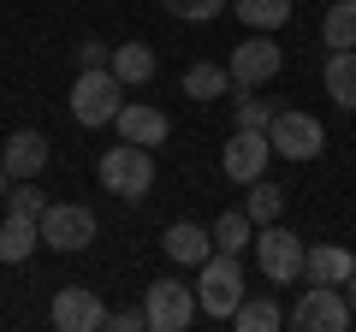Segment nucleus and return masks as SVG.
Wrapping results in <instances>:
<instances>
[{
	"mask_svg": "<svg viewBox=\"0 0 356 332\" xmlns=\"http://www.w3.org/2000/svg\"><path fill=\"white\" fill-rule=\"evenodd\" d=\"M273 113H280V107H273V101H255L250 90H238V101H232L238 131H267V125H273Z\"/></svg>",
	"mask_w": 356,
	"mask_h": 332,
	"instance_id": "obj_25",
	"label": "nucleus"
},
{
	"mask_svg": "<svg viewBox=\"0 0 356 332\" xmlns=\"http://www.w3.org/2000/svg\"><path fill=\"white\" fill-rule=\"evenodd\" d=\"M184 95L191 101H220V95H232V65H191L184 72Z\"/></svg>",
	"mask_w": 356,
	"mask_h": 332,
	"instance_id": "obj_19",
	"label": "nucleus"
},
{
	"mask_svg": "<svg viewBox=\"0 0 356 332\" xmlns=\"http://www.w3.org/2000/svg\"><path fill=\"white\" fill-rule=\"evenodd\" d=\"M113 77L125 83V90L149 83V77H154V48H149V42H119V48H113Z\"/></svg>",
	"mask_w": 356,
	"mask_h": 332,
	"instance_id": "obj_18",
	"label": "nucleus"
},
{
	"mask_svg": "<svg viewBox=\"0 0 356 332\" xmlns=\"http://www.w3.org/2000/svg\"><path fill=\"white\" fill-rule=\"evenodd\" d=\"M321 42H327V53L356 48V0H332V6H327V18H321Z\"/></svg>",
	"mask_w": 356,
	"mask_h": 332,
	"instance_id": "obj_22",
	"label": "nucleus"
},
{
	"mask_svg": "<svg viewBox=\"0 0 356 332\" xmlns=\"http://www.w3.org/2000/svg\"><path fill=\"white\" fill-rule=\"evenodd\" d=\"M77 65H83V72H95V65H113V48H107V42H77Z\"/></svg>",
	"mask_w": 356,
	"mask_h": 332,
	"instance_id": "obj_28",
	"label": "nucleus"
},
{
	"mask_svg": "<svg viewBox=\"0 0 356 332\" xmlns=\"http://www.w3.org/2000/svg\"><path fill=\"white\" fill-rule=\"evenodd\" d=\"M196 285L184 279H154L149 291H143V315H149V332H184L196 320Z\"/></svg>",
	"mask_w": 356,
	"mask_h": 332,
	"instance_id": "obj_4",
	"label": "nucleus"
},
{
	"mask_svg": "<svg viewBox=\"0 0 356 332\" xmlns=\"http://www.w3.org/2000/svg\"><path fill=\"white\" fill-rule=\"evenodd\" d=\"M107 315H113V308L89 291V285H60V291H54V326L60 332H102Z\"/></svg>",
	"mask_w": 356,
	"mask_h": 332,
	"instance_id": "obj_11",
	"label": "nucleus"
},
{
	"mask_svg": "<svg viewBox=\"0 0 356 332\" xmlns=\"http://www.w3.org/2000/svg\"><path fill=\"white\" fill-rule=\"evenodd\" d=\"M6 190H13V172H6V166H0V202H6Z\"/></svg>",
	"mask_w": 356,
	"mask_h": 332,
	"instance_id": "obj_30",
	"label": "nucleus"
},
{
	"mask_svg": "<svg viewBox=\"0 0 356 332\" xmlns=\"http://www.w3.org/2000/svg\"><path fill=\"white\" fill-rule=\"evenodd\" d=\"M321 83H327V95L344 107V113H356V48L327 53V72H321Z\"/></svg>",
	"mask_w": 356,
	"mask_h": 332,
	"instance_id": "obj_17",
	"label": "nucleus"
},
{
	"mask_svg": "<svg viewBox=\"0 0 356 332\" xmlns=\"http://www.w3.org/2000/svg\"><path fill=\"white\" fill-rule=\"evenodd\" d=\"M285 320H291L297 332H344L356 320V308H350V297H344L339 285H309Z\"/></svg>",
	"mask_w": 356,
	"mask_h": 332,
	"instance_id": "obj_5",
	"label": "nucleus"
},
{
	"mask_svg": "<svg viewBox=\"0 0 356 332\" xmlns=\"http://www.w3.org/2000/svg\"><path fill=\"white\" fill-rule=\"evenodd\" d=\"M42 243L60 249V256L89 249V243H95V214L77 208V202H48V214H42Z\"/></svg>",
	"mask_w": 356,
	"mask_h": 332,
	"instance_id": "obj_9",
	"label": "nucleus"
},
{
	"mask_svg": "<svg viewBox=\"0 0 356 332\" xmlns=\"http://www.w3.org/2000/svg\"><path fill=\"white\" fill-rule=\"evenodd\" d=\"M232 326H238V332H280L285 326V308L273 303V297H243L238 315H232Z\"/></svg>",
	"mask_w": 356,
	"mask_h": 332,
	"instance_id": "obj_21",
	"label": "nucleus"
},
{
	"mask_svg": "<svg viewBox=\"0 0 356 332\" xmlns=\"http://www.w3.org/2000/svg\"><path fill=\"white\" fill-rule=\"evenodd\" d=\"M255 243V219L243 214V208H226V214L214 219V249H232V256H243Z\"/></svg>",
	"mask_w": 356,
	"mask_h": 332,
	"instance_id": "obj_23",
	"label": "nucleus"
},
{
	"mask_svg": "<svg viewBox=\"0 0 356 332\" xmlns=\"http://www.w3.org/2000/svg\"><path fill=\"white\" fill-rule=\"evenodd\" d=\"M113 131L125 142H143V149H161L166 137H172V119L161 113V107H149V101H125L119 107V119H113Z\"/></svg>",
	"mask_w": 356,
	"mask_h": 332,
	"instance_id": "obj_12",
	"label": "nucleus"
},
{
	"mask_svg": "<svg viewBox=\"0 0 356 332\" xmlns=\"http://www.w3.org/2000/svg\"><path fill=\"white\" fill-rule=\"evenodd\" d=\"M119 107H125V83L113 77V65H95V72H83L72 83V119L77 125H113Z\"/></svg>",
	"mask_w": 356,
	"mask_h": 332,
	"instance_id": "obj_3",
	"label": "nucleus"
},
{
	"mask_svg": "<svg viewBox=\"0 0 356 332\" xmlns=\"http://www.w3.org/2000/svg\"><path fill=\"white\" fill-rule=\"evenodd\" d=\"M232 13L243 18V30H273L280 24H291V0H232Z\"/></svg>",
	"mask_w": 356,
	"mask_h": 332,
	"instance_id": "obj_20",
	"label": "nucleus"
},
{
	"mask_svg": "<svg viewBox=\"0 0 356 332\" xmlns=\"http://www.w3.org/2000/svg\"><path fill=\"white\" fill-rule=\"evenodd\" d=\"M6 208H13V214L42 219V214H48V196L36 190V179H13V190H6Z\"/></svg>",
	"mask_w": 356,
	"mask_h": 332,
	"instance_id": "obj_26",
	"label": "nucleus"
},
{
	"mask_svg": "<svg viewBox=\"0 0 356 332\" xmlns=\"http://www.w3.org/2000/svg\"><path fill=\"white\" fill-rule=\"evenodd\" d=\"M267 160H273V142H267V131H232V142L220 149V172H226L232 184H255V179H267Z\"/></svg>",
	"mask_w": 356,
	"mask_h": 332,
	"instance_id": "obj_10",
	"label": "nucleus"
},
{
	"mask_svg": "<svg viewBox=\"0 0 356 332\" xmlns=\"http://www.w3.org/2000/svg\"><path fill=\"white\" fill-rule=\"evenodd\" d=\"M0 166L13 179H36L42 166H48V137L42 131H13V137L0 142Z\"/></svg>",
	"mask_w": 356,
	"mask_h": 332,
	"instance_id": "obj_14",
	"label": "nucleus"
},
{
	"mask_svg": "<svg viewBox=\"0 0 356 332\" xmlns=\"http://www.w3.org/2000/svg\"><path fill=\"white\" fill-rule=\"evenodd\" d=\"M161 249L178 261V267H202L208 256H214V231H202V226H191V219H178V226H166V238H161Z\"/></svg>",
	"mask_w": 356,
	"mask_h": 332,
	"instance_id": "obj_15",
	"label": "nucleus"
},
{
	"mask_svg": "<svg viewBox=\"0 0 356 332\" xmlns=\"http://www.w3.org/2000/svg\"><path fill=\"white\" fill-rule=\"evenodd\" d=\"M243 214H250L255 226H273V219L285 214V190H280V184H267V179H255L250 196H243Z\"/></svg>",
	"mask_w": 356,
	"mask_h": 332,
	"instance_id": "obj_24",
	"label": "nucleus"
},
{
	"mask_svg": "<svg viewBox=\"0 0 356 332\" xmlns=\"http://www.w3.org/2000/svg\"><path fill=\"white\" fill-rule=\"evenodd\" d=\"M255 267H261L267 285H291L303 273V243H297V231H285L280 219L273 226H255Z\"/></svg>",
	"mask_w": 356,
	"mask_h": 332,
	"instance_id": "obj_6",
	"label": "nucleus"
},
{
	"mask_svg": "<svg viewBox=\"0 0 356 332\" xmlns=\"http://www.w3.org/2000/svg\"><path fill=\"white\" fill-rule=\"evenodd\" d=\"M172 18H184V24H208V18H220L232 6V0H161Z\"/></svg>",
	"mask_w": 356,
	"mask_h": 332,
	"instance_id": "obj_27",
	"label": "nucleus"
},
{
	"mask_svg": "<svg viewBox=\"0 0 356 332\" xmlns=\"http://www.w3.org/2000/svg\"><path fill=\"white\" fill-rule=\"evenodd\" d=\"M196 273H202V279H196V303H202V315L208 320H232L238 303L250 297V285H243V261L232 256V249H220V256H208Z\"/></svg>",
	"mask_w": 356,
	"mask_h": 332,
	"instance_id": "obj_1",
	"label": "nucleus"
},
{
	"mask_svg": "<svg viewBox=\"0 0 356 332\" xmlns=\"http://www.w3.org/2000/svg\"><path fill=\"white\" fill-rule=\"evenodd\" d=\"M344 297H350V308H356V273H350V279H344Z\"/></svg>",
	"mask_w": 356,
	"mask_h": 332,
	"instance_id": "obj_31",
	"label": "nucleus"
},
{
	"mask_svg": "<svg viewBox=\"0 0 356 332\" xmlns=\"http://www.w3.org/2000/svg\"><path fill=\"white\" fill-rule=\"evenodd\" d=\"M280 65H285V53H280V42L267 36V30H250V36L232 48V83L238 90H255V83H273L280 77Z\"/></svg>",
	"mask_w": 356,
	"mask_h": 332,
	"instance_id": "obj_8",
	"label": "nucleus"
},
{
	"mask_svg": "<svg viewBox=\"0 0 356 332\" xmlns=\"http://www.w3.org/2000/svg\"><path fill=\"white\" fill-rule=\"evenodd\" d=\"M36 249H42V219H30V214H6L0 219V261H6V267L30 261Z\"/></svg>",
	"mask_w": 356,
	"mask_h": 332,
	"instance_id": "obj_16",
	"label": "nucleus"
},
{
	"mask_svg": "<svg viewBox=\"0 0 356 332\" xmlns=\"http://www.w3.org/2000/svg\"><path fill=\"white\" fill-rule=\"evenodd\" d=\"M356 273V256L344 243H309L303 249V279L309 285H344Z\"/></svg>",
	"mask_w": 356,
	"mask_h": 332,
	"instance_id": "obj_13",
	"label": "nucleus"
},
{
	"mask_svg": "<svg viewBox=\"0 0 356 332\" xmlns=\"http://www.w3.org/2000/svg\"><path fill=\"white\" fill-rule=\"evenodd\" d=\"M95 172H102L107 196H119V202H143V196L154 190V154L143 149V142H125V137H119V149L102 154Z\"/></svg>",
	"mask_w": 356,
	"mask_h": 332,
	"instance_id": "obj_2",
	"label": "nucleus"
},
{
	"mask_svg": "<svg viewBox=\"0 0 356 332\" xmlns=\"http://www.w3.org/2000/svg\"><path fill=\"white\" fill-rule=\"evenodd\" d=\"M267 142H273V154H285V160H315V154L327 149V131H321L315 113L280 107V113H273V125H267Z\"/></svg>",
	"mask_w": 356,
	"mask_h": 332,
	"instance_id": "obj_7",
	"label": "nucleus"
},
{
	"mask_svg": "<svg viewBox=\"0 0 356 332\" xmlns=\"http://www.w3.org/2000/svg\"><path fill=\"white\" fill-rule=\"evenodd\" d=\"M107 326H113V332H149V315H143V308H113Z\"/></svg>",
	"mask_w": 356,
	"mask_h": 332,
	"instance_id": "obj_29",
	"label": "nucleus"
}]
</instances>
